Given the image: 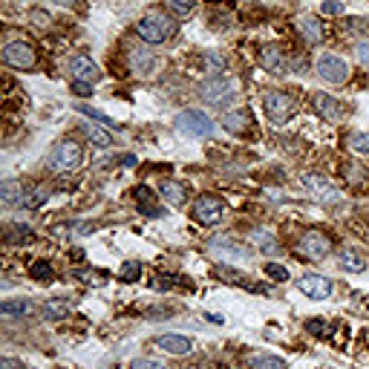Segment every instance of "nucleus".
<instances>
[{
  "label": "nucleus",
  "mask_w": 369,
  "mask_h": 369,
  "mask_svg": "<svg viewBox=\"0 0 369 369\" xmlns=\"http://www.w3.org/2000/svg\"><path fill=\"white\" fill-rule=\"evenodd\" d=\"M240 95V84L234 79H225V75H211L208 81L199 84V99L208 107H228Z\"/></svg>",
  "instance_id": "f257e3e1"
},
{
  "label": "nucleus",
  "mask_w": 369,
  "mask_h": 369,
  "mask_svg": "<svg viewBox=\"0 0 369 369\" xmlns=\"http://www.w3.org/2000/svg\"><path fill=\"white\" fill-rule=\"evenodd\" d=\"M136 32H139L142 41L147 44H165L170 41L173 35H177V21L162 12H147L145 17H139V24H136Z\"/></svg>",
  "instance_id": "f03ea898"
},
{
  "label": "nucleus",
  "mask_w": 369,
  "mask_h": 369,
  "mask_svg": "<svg viewBox=\"0 0 369 369\" xmlns=\"http://www.w3.org/2000/svg\"><path fill=\"white\" fill-rule=\"evenodd\" d=\"M84 159V150L79 142H72V139H61L52 150H49V156H47V165L52 173H58V177H64V173H72V170H79Z\"/></svg>",
  "instance_id": "7ed1b4c3"
},
{
  "label": "nucleus",
  "mask_w": 369,
  "mask_h": 369,
  "mask_svg": "<svg viewBox=\"0 0 369 369\" xmlns=\"http://www.w3.org/2000/svg\"><path fill=\"white\" fill-rule=\"evenodd\" d=\"M173 124H177L179 133L190 136V139H208V136H213V130H217V124L211 122V115L202 110H182V113H177Z\"/></svg>",
  "instance_id": "20e7f679"
},
{
  "label": "nucleus",
  "mask_w": 369,
  "mask_h": 369,
  "mask_svg": "<svg viewBox=\"0 0 369 369\" xmlns=\"http://www.w3.org/2000/svg\"><path fill=\"white\" fill-rule=\"evenodd\" d=\"M263 110L271 124H286L295 115V99L286 90H268L263 95Z\"/></svg>",
  "instance_id": "39448f33"
},
{
  "label": "nucleus",
  "mask_w": 369,
  "mask_h": 369,
  "mask_svg": "<svg viewBox=\"0 0 369 369\" xmlns=\"http://www.w3.org/2000/svg\"><path fill=\"white\" fill-rule=\"evenodd\" d=\"M315 72L320 75V79L326 84H343L349 79V64L343 61L341 55H332V52H323L318 55V61H315Z\"/></svg>",
  "instance_id": "423d86ee"
},
{
  "label": "nucleus",
  "mask_w": 369,
  "mask_h": 369,
  "mask_svg": "<svg viewBox=\"0 0 369 369\" xmlns=\"http://www.w3.org/2000/svg\"><path fill=\"white\" fill-rule=\"evenodd\" d=\"M225 217V202L220 197H213V193H202V197H197V202H193V220H197L199 225H217L222 222Z\"/></svg>",
  "instance_id": "0eeeda50"
},
{
  "label": "nucleus",
  "mask_w": 369,
  "mask_h": 369,
  "mask_svg": "<svg viewBox=\"0 0 369 369\" xmlns=\"http://www.w3.org/2000/svg\"><path fill=\"white\" fill-rule=\"evenodd\" d=\"M297 254L306 260H323L332 254V240H329L323 231H306L297 243Z\"/></svg>",
  "instance_id": "6e6552de"
},
{
  "label": "nucleus",
  "mask_w": 369,
  "mask_h": 369,
  "mask_svg": "<svg viewBox=\"0 0 369 369\" xmlns=\"http://www.w3.org/2000/svg\"><path fill=\"white\" fill-rule=\"evenodd\" d=\"M300 188L315 202H335L338 199V188L329 182L323 173H303V177H300Z\"/></svg>",
  "instance_id": "1a4fd4ad"
},
{
  "label": "nucleus",
  "mask_w": 369,
  "mask_h": 369,
  "mask_svg": "<svg viewBox=\"0 0 369 369\" xmlns=\"http://www.w3.org/2000/svg\"><path fill=\"white\" fill-rule=\"evenodd\" d=\"M3 61L15 69H32L38 64V52L29 41H9L3 47Z\"/></svg>",
  "instance_id": "9d476101"
},
{
  "label": "nucleus",
  "mask_w": 369,
  "mask_h": 369,
  "mask_svg": "<svg viewBox=\"0 0 369 369\" xmlns=\"http://www.w3.org/2000/svg\"><path fill=\"white\" fill-rule=\"evenodd\" d=\"M208 251L213 257H220V260H225V263H248V248L245 245H240L237 240H231V237H213L211 243H208Z\"/></svg>",
  "instance_id": "9b49d317"
},
{
  "label": "nucleus",
  "mask_w": 369,
  "mask_h": 369,
  "mask_svg": "<svg viewBox=\"0 0 369 369\" xmlns=\"http://www.w3.org/2000/svg\"><path fill=\"white\" fill-rule=\"evenodd\" d=\"M297 288H300V295L306 297H312V300H326L329 295H332V280L323 277V274H303L297 280Z\"/></svg>",
  "instance_id": "f8f14e48"
},
{
  "label": "nucleus",
  "mask_w": 369,
  "mask_h": 369,
  "mask_svg": "<svg viewBox=\"0 0 369 369\" xmlns=\"http://www.w3.org/2000/svg\"><path fill=\"white\" fill-rule=\"evenodd\" d=\"M69 75L75 81H81V84H95L101 79V69H99V64H95L92 58L75 55V58H69Z\"/></svg>",
  "instance_id": "ddd939ff"
},
{
  "label": "nucleus",
  "mask_w": 369,
  "mask_h": 369,
  "mask_svg": "<svg viewBox=\"0 0 369 369\" xmlns=\"http://www.w3.org/2000/svg\"><path fill=\"white\" fill-rule=\"evenodd\" d=\"M312 107H315V113L320 115V119H326V122H341L343 119V104L338 99H332L329 92H315L312 95Z\"/></svg>",
  "instance_id": "4468645a"
},
{
  "label": "nucleus",
  "mask_w": 369,
  "mask_h": 369,
  "mask_svg": "<svg viewBox=\"0 0 369 369\" xmlns=\"http://www.w3.org/2000/svg\"><path fill=\"white\" fill-rule=\"evenodd\" d=\"M130 69H133L136 79H150V75L159 69V58L147 49H133L130 52Z\"/></svg>",
  "instance_id": "2eb2a0df"
},
{
  "label": "nucleus",
  "mask_w": 369,
  "mask_h": 369,
  "mask_svg": "<svg viewBox=\"0 0 369 369\" xmlns=\"http://www.w3.org/2000/svg\"><path fill=\"white\" fill-rule=\"evenodd\" d=\"M297 32L306 38L309 44H323V38H326V26L318 15H300L297 17Z\"/></svg>",
  "instance_id": "dca6fc26"
},
{
  "label": "nucleus",
  "mask_w": 369,
  "mask_h": 369,
  "mask_svg": "<svg viewBox=\"0 0 369 369\" xmlns=\"http://www.w3.org/2000/svg\"><path fill=\"white\" fill-rule=\"evenodd\" d=\"M260 67L268 72V75H283L286 72V55L280 47L274 44H268L260 49Z\"/></svg>",
  "instance_id": "f3484780"
},
{
  "label": "nucleus",
  "mask_w": 369,
  "mask_h": 369,
  "mask_svg": "<svg viewBox=\"0 0 369 369\" xmlns=\"http://www.w3.org/2000/svg\"><path fill=\"white\" fill-rule=\"evenodd\" d=\"M156 346L167 355H188L193 349V341L185 338V335H159L156 338Z\"/></svg>",
  "instance_id": "a211bd4d"
},
{
  "label": "nucleus",
  "mask_w": 369,
  "mask_h": 369,
  "mask_svg": "<svg viewBox=\"0 0 369 369\" xmlns=\"http://www.w3.org/2000/svg\"><path fill=\"white\" fill-rule=\"evenodd\" d=\"M24 193H26V188H24L21 182L6 179L3 185H0V202H3L6 208H21V202H24Z\"/></svg>",
  "instance_id": "6ab92c4d"
},
{
  "label": "nucleus",
  "mask_w": 369,
  "mask_h": 369,
  "mask_svg": "<svg viewBox=\"0 0 369 369\" xmlns=\"http://www.w3.org/2000/svg\"><path fill=\"white\" fill-rule=\"evenodd\" d=\"M159 193H162V199H167L170 205H185L188 202V185H182V182L165 179L159 185Z\"/></svg>",
  "instance_id": "aec40b11"
},
{
  "label": "nucleus",
  "mask_w": 369,
  "mask_h": 369,
  "mask_svg": "<svg viewBox=\"0 0 369 369\" xmlns=\"http://www.w3.org/2000/svg\"><path fill=\"white\" fill-rule=\"evenodd\" d=\"M338 263H341V268H346V271H363V268H366V257L361 254L358 248H343L341 254H338Z\"/></svg>",
  "instance_id": "412c9836"
},
{
  "label": "nucleus",
  "mask_w": 369,
  "mask_h": 369,
  "mask_svg": "<svg viewBox=\"0 0 369 369\" xmlns=\"http://www.w3.org/2000/svg\"><path fill=\"white\" fill-rule=\"evenodd\" d=\"M222 127L228 133H245L248 130V113L245 110H231L222 115Z\"/></svg>",
  "instance_id": "4be33fe9"
},
{
  "label": "nucleus",
  "mask_w": 369,
  "mask_h": 369,
  "mask_svg": "<svg viewBox=\"0 0 369 369\" xmlns=\"http://www.w3.org/2000/svg\"><path fill=\"white\" fill-rule=\"evenodd\" d=\"M47 199H49V190H47L44 185H29L26 193H24L21 208H41Z\"/></svg>",
  "instance_id": "5701e85b"
},
{
  "label": "nucleus",
  "mask_w": 369,
  "mask_h": 369,
  "mask_svg": "<svg viewBox=\"0 0 369 369\" xmlns=\"http://www.w3.org/2000/svg\"><path fill=\"white\" fill-rule=\"evenodd\" d=\"M251 369H288V363L277 355H265V352H257V355H251Z\"/></svg>",
  "instance_id": "b1692460"
},
{
  "label": "nucleus",
  "mask_w": 369,
  "mask_h": 369,
  "mask_svg": "<svg viewBox=\"0 0 369 369\" xmlns=\"http://www.w3.org/2000/svg\"><path fill=\"white\" fill-rule=\"evenodd\" d=\"M32 312V303L29 300H6L0 306V315L3 318H26Z\"/></svg>",
  "instance_id": "393cba45"
},
{
  "label": "nucleus",
  "mask_w": 369,
  "mask_h": 369,
  "mask_svg": "<svg viewBox=\"0 0 369 369\" xmlns=\"http://www.w3.org/2000/svg\"><path fill=\"white\" fill-rule=\"evenodd\" d=\"M32 240H35V234H32L29 225H12L6 231V243L9 245H21V243H32Z\"/></svg>",
  "instance_id": "a878e982"
},
{
  "label": "nucleus",
  "mask_w": 369,
  "mask_h": 369,
  "mask_svg": "<svg viewBox=\"0 0 369 369\" xmlns=\"http://www.w3.org/2000/svg\"><path fill=\"white\" fill-rule=\"evenodd\" d=\"M202 67H205V72H222V69H228V58L225 55H220V52H205L202 55Z\"/></svg>",
  "instance_id": "bb28decb"
},
{
  "label": "nucleus",
  "mask_w": 369,
  "mask_h": 369,
  "mask_svg": "<svg viewBox=\"0 0 369 369\" xmlns=\"http://www.w3.org/2000/svg\"><path fill=\"white\" fill-rule=\"evenodd\" d=\"M81 130L90 136V142H92V145H99V147H110V145H113V139H110V130L92 127V124H81Z\"/></svg>",
  "instance_id": "cd10ccee"
},
{
  "label": "nucleus",
  "mask_w": 369,
  "mask_h": 369,
  "mask_svg": "<svg viewBox=\"0 0 369 369\" xmlns=\"http://www.w3.org/2000/svg\"><path fill=\"white\" fill-rule=\"evenodd\" d=\"M165 6L177 17H188L193 9H197V0H165Z\"/></svg>",
  "instance_id": "c85d7f7f"
},
{
  "label": "nucleus",
  "mask_w": 369,
  "mask_h": 369,
  "mask_svg": "<svg viewBox=\"0 0 369 369\" xmlns=\"http://www.w3.org/2000/svg\"><path fill=\"white\" fill-rule=\"evenodd\" d=\"M349 147H352L355 153H361V156H369V133H363V130L352 133L349 136Z\"/></svg>",
  "instance_id": "c756f323"
},
{
  "label": "nucleus",
  "mask_w": 369,
  "mask_h": 369,
  "mask_svg": "<svg viewBox=\"0 0 369 369\" xmlns=\"http://www.w3.org/2000/svg\"><path fill=\"white\" fill-rule=\"evenodd\" d=\"M251 243H254L257 248H265V251H271V248H277L274 237H271V234H268V231H263V228H257V231H251Z\"/></svg>",
  "instance_id": "7c9ffc66"
},
{
  "label": "nucleus",
  "mask_w": 369,
  "mask_h": 369,
  "mask_svg": "<svg viewBox=\"0 0 369 369\" xmlns=\"http://www.w3.org/2000/svg\"><path fill=\"white\" fill-rule=\"evenodd\" d=\"M139 274H142V263H136V260H127V263L122 265V271H119V277H122L124 283L139 280Z\"/></svg>",
  "instance_id": "2f4dec72"
},
{
  "label": "nucleus",
  "mask_w": 369,
  "mask_h": 369,
  "mask_svg": "<svg viewBox=\"0 0 369 369\" xmlns=\"http://www.w3.org/2000/svg\"><path fill=\"white\" fill-rule=\"evenodd\" d=\"M44 312H47V318H64V315H69V306L64 303V300H47V306H44Z\"/></svg>",
  "instance_id": "473e14b6"
},
{
  "label": "nucleus",
  "mask_w": 369,
  "mask_h": 369,
  "mask_svg": "<svg viewBox=\"0 0 369 369\" xmlns=\"http://www.w3.org/2000/svg\"><path fill=\"white\" fill-rule=\"evenodd\" d=\"M265 274L271 277V280H277V283H288V271L283 268V265H277V263H265Z\"/></svg>",
  "instance_id": "72a5a7b5"
},
{
  "label": "nucleus",
  "mask_w": 369,
  "mask_h": 369,
  "mask_svg": "<svg viewBox=\"0 0 369 369\" xmlns=\"http://www.w3.org/2000/svg\"><path fill=\"white\" fill-rule=\"evenodd\" d=\"M75 110H79V113H84V115H90L92 122H101L104 127H113V122L107 119V115H104L101 110H92V107H84V104H79V107H75Z\"/></svg>",
  "instance_id": "f704fd0d"
},
{
  "label": "nucleus",
  "mask_w": 369,
  "mask_h": 369,
  "mask_svg": "<svg viewBox=\"0 0 369 369\" xmlns=\"http://www.w3.org/2000/svg\"><path fill=\"white\" fill-rule=\"evenodd\" d=\"M29 274H32L35 280H52V268H49L47 263H35V265L29 268Z\"/></svg>",
  "instance_id": "c9c22d12"
},
{
  "label": "nucleus",
  "mask_w": 369,
  "mask_h": 369,
  "mask_svg": "<svg viewBox=\"0 0 369 369\" xmlns=\"http://www.w3.org/2000/svg\"><path fill=\"white\" fill-rule=\"evenodd\" d=\"M150 199H153L150 188H145V185H142V188H136V202H142V208H145L147 213H153V211H150V208H153V205H150Z\"/></svg>",
  "instance_id": "e433bc0d"
},
{
  "label": "nucleus",
  "mask_w": 369,
  "mask_h": 369,
  "mask_svg": "<svg viewBox=\"0 0 369 369\" xmlns=\"http://www.w3.org/2000/svg\"><path fill=\"white\" fill-rule=\"evenodd\" d=\"M133 369H167L162 361H153V358H136Z\"/></svg>",
  "instance_id": "4c0bfd02"
},
{
  "label": "nucleus",
  "mask_w": 369,
  "mask_h": 369,
  "mask_svg": "<svg viewBox=\"0 0 369 369\" xmlns=\"http://www.w3.org/2000/svg\"><path fill=\"white\" fill-rule=\"evenodd\" d=\"M29 21H35V26H49V24H52V17L44 15L41 9H32V12H29Z\"/></svg>",
  "instance_id": "58836bf2"
},
{
  "label": "nucleus",
  "mask_w": 369,
  "mask_h": 369,
  "mask_svg": "<svg viewBox=\"0 0 369 369\" xmlns=\"http://www.w3.org/2000/svg\"><path fill=\"white\" fill-rule=\"evenodd\" d=\"M355 55H358V61H361L363 67H369V41H361V44L355 47Z\"/></svg>",
  "instance_id": "ea45409f"
},
{
  "label": "nucleus",
  "mask_w": 369,
  "mask_h": 369,
  "mask_svg": "<svg viewBox=\"0 0 369 369\" xmlns=\"http://www.w3.org/2000/svg\"><path fill=\"white\" fill-rule=\"evenodd\" d=\"M306 329H309L312 335H326V332H329L326 320H309V323H306Z\"/></svg>",
  "instance_id": "a19ab883"
},
{
  "label": "nucleus",
  "mask_w": 369,
  "mask_h": 369,
  "mask_svg": "<svg viewBox=\"0 0 369 369\" xmlns=\"http://www.w3.org/2000/svg\"><path fill=\"white\" fill-rule=\"evenodd\" d=\"M343 12V3L338 0H323V15H341Z\"/></svg>",
  "instance_id": "79ce46f5"
},
{
  "label": "nucleus",
  "mask_w": 369,
  "mask_h": 369,
  "mask_svg": "<svg viewBox=\"0 0 369 369\" xmlns=\"http://www.w3.org/2000/svg\"><path fill=\"white\" fill-rule=\"evenodd\" d=\"M0 369H24V363L15 361V358H3V361H0Z\"/></svg>",
  "instance_id": "37998d69"
},
{
  "label": "nucleus",
  "mask_w": 369,
  "mask_h": 369,
  "mask_svg": "<svg viewBox=\"0 0 369 369\" xmlns=\"http://www.w3.org/2000/svg\"><path fill=\"white\" fill-rule=\"evenodd\" d=\"M55 3H61V6H75L79 0H55Z\"/></svg>",
  "instance_id": "c03bdc74"
}]
</instances>
